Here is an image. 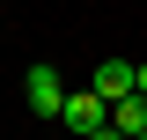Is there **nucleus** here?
Here are the masks:
<instances>
[{"mask_svg":"<svg viewBox=\"0 0 147 140\" xmlns=\"http://www.w3.org/2000/svg\"><path fill=\"white\" fill-rule=\"evenodd\" d=\"M22 103H30V118H59V103H66L59 67H44V59H37V67L22 74Z\"/></svg>","mask_w":147,"mask_h":140,"instance_id":"nucleus-1","label":"nucleus"},{"mask_svg":"<svg viewBox=\"0 0 147 140\" xmlns=\"http://www.w3.org/2000/svg\"><path fill=\"white\" fill-rule=\"evenodd\" d=\"M125 140H147V133H125Z\"/></svg>","mask_w":147,"mask_h":140,"instance_id":"nucleus-6","label":"nucleus"},{"mask_svg":"<svg viewBox=\"0 0 147 140\" xmlns=\"http://www.w3.org/2000/svg\"><path fill=\"white\" fill-rule=\"evenodd\" d=\"M132 88H140V96H147V67H132Z\"/></svg>","mask_w":147,"mask_h":140,"instance_id":"nucleus-5","label":"nucleus"},{"mask_svg":"<svg viewBox=\"0 0 147 140\" xmlns=\"http://www.w3.org/2000/svg\"><path fill=\"white\" fill-rule=\"evenodd\" d=\"M96 96H110V103L132 96V67H125V59H103V67H96Z\"/></svg>","mask_w":147,"mask_h":140,"instance_id":"nucleus-3","label":"nucleus"},{"mask_svg":"<svg viewBox=\"0 0 147 140\" xmlns=\"http://www.w3.org/2000/svg\"><path fill=\"white\" fill-rule=\"evenodd\" d=\"M110 125H118V133H147V96H140V88L110 103Z\"/></svg>","mask_w":147,"mask_h":140,"instance_id":"nucleus-4","label":"nucleus"},{"mask_svg":"<svg viewBox=\"0 0 147 140\" xmlns=\"http://www.w3.org/2000/svg\"><path fill=\"white\" fill-rule=\"evenodd\" d=\"M59 118H66L81 140H88V133H103V125H110V96H96V88H74L66 103H59Z\"/></svg>","mask_w":147,"mask_h":140,"instance_id":"nucleus-2","label":"nucleus"}]
</instances>
